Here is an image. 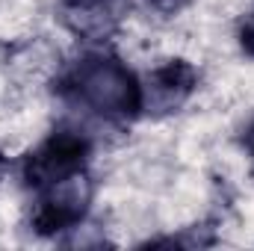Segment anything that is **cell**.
Here are the masks:
<instances>
[{
  "instance_id": "8",
  "label": "cell",
  "mask_w": 254,
  "mask_h": 251,
  "mask_svg": "<svg viewBox=\"0 0 254 251\" xmlns=\"http://www.w3.org/2000/svg\"><path fill=\"white\" fill-rule=\"evenodd\" d=\"M243 145H246V151L254 157V122L246 127V136H243Z\"/></svg>"
},
{
  "instance_id": "4",
  "label": "cell",
  "mask_w": 254,
  "mask_h": 251,
  "mask_svg": "<svg viewBox=\"0 0 254 251\" xmlns=\"http://www.w3.org/2000/svg\"><path fill=\"white\" fill-rule=\"evenodd\" d=\"M198 89V71L187 60H169L142 80V113L172 116Z\"/></svg>"
},
{
  "instance_id": "7",
  "label": "cell",
  "mask_w": 254,
  "mask_h": 251,
  "mask_svg": "<svg viewBox=\"0 0 254 251\" xmlns=\"http://www.w3.org/2000/svg\"><path fill=\"white\" fill-rule=\"evenodd\" d=\"M190 3H192V0H148V6H151L154 12L166 15V18H172V15H178V12H184Z\"/></svg>"
},
{
  "instance_id": "9",
  "label": "cell",
  "mask_w": 254,
  "mask_h": 251,
  "mask_svg": "<svg viewBox=\"0 0 254 251\" xmlns=\"http://www.w3.org/2000/svg\"><path fill=\"white\" fill-rule=\"evenodd\" d=\"M6 172H9V160H6V157H3V154H0V178H3V175H6Z\"/></svg>"
},
{
  "instance_id": "5",
  "label": "cell",
  "mask_w": 254,
  "mask_h": 251,
  "mask_svg": "<svg viewBox=\"0 0 254 251\" xmlns=\"http://www.w3.org/2000/svg\"><path fill=\"white\" fill-rule=\"evenodd\" d=\"M130 12V0H60L65 30L83 42H104Z\"/></svg>"
},
{
  "instance_id": "2",
  "label": "cell",
  "mask_w": 254,
  "mask_h": 251,
  "mask_svg": "<svg viewBox=\"0 0 254 251\" xmlns=\"http://www.w3.org/2000/svg\"><path fill=\"white\" fill-rule=\"evenodd\" d=\"M92 157V142L83 130L74 127H57L48 139H42L21 166L24 184L39 192L60 181H68L74 175H83Z\"/></svg>"
},
{
  "instance_id": "6",
  "label": "cell",
  "mask_w": 254,
  "mask_h": 251,
  "mask_svg": "<svg viewBox=\"0 0 254 251\" xmlns=\"http://www.w3.org/2000/svg\"><path fill=\"white\" fill-rule=\"evenodd\" d=\"M240 48L249 57H254V9L246 15V21L240 24Z\"/></svg>"
},
{
  "instance_id": "1",
  "label": "cell",
  "mask_w": 254,
  "mask_h": 251,
  "mask_svg": "<svg viewBox=\"0 0 254 251\" xmlns=\"http://www.w3.org/2000/svg\"><path fill=\"white\" fill-rule=\"evenodd\" d=\"M57 95L113 125L142 116V80L113 54H86L71 63L57 80Z\"/></svg>"
},
{
  "instance_id": "3",
  "label": "cell",
  "mask_w": 254,
  "mask_h": 251,
  "mask_svg": "<svg viewBox=\"0 0 254 251\" xmlns=\"http://www.w3.org/2000/svg\"><path fill=\"white\" fill-rule=\"evenodd\" d=\"M92 204V181L83 175H74L68 181H60L48 189L36 192V204H33V231L42 237H54L77 228Z\"/></svg>"
}]
</instances>
